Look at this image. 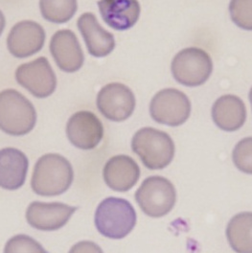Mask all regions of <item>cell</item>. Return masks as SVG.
Returning <instances> with one entry per match:
<instances>
[{"instance_id": "1", "label": "cell", "mask_w": 252, "mask_h": 253, "mask_svg": "<svg viewBox=\"0 0 252 253\" xmlns=\"http://www.w3.org/2000/svg\"><path fill=\"white\" fill-rule=\"evenodd\" d=\"M73 179L74 172L70 162L60 155L47 154L35 165L31 187L40 196H59L69 189Z\"/></svg>"}, {"instance_id": "2", "label": "cell", "mask_w": 252, "mask_h": 253, "mask_svg": "<svg viewBox=\"0 0 252 253\" xmlns=\"http://www.w3.org/2000/svg\"><path fill=\"white\" fill-rule=\"evenodd\" d=\"M95 225L105 237L123 239L136 224V212L127 201L121 198H107L96 209Z\"/></svg>"}, {"instance_id": "3", "label": "cell", "mask_w": 252, "mask_h": 253, "mask_svg": "<svg viewBox=\"0 0 252 253\" xmlns=\"http://www.w3.org/2000/svg\"><path fill=\"white\" fill-rule=\"evenodd\" d=\"M132 151L150 170L167 167L174 157V143L171 136L154 127H142L132 137Z\"/></svg>"}, {"instance_id": "4", "label": "cell", "mask_w": 252, "mask_h": 253, "mask_svg": "<svg viewBox=\"0 0 252 253\" xmlns=\"http://www.w3.org/2000/svg\"><path fill=\"white\" fill-rule=\"evenodd\" d=\"M37 122V112L31 102L15 89L0 92V129L20 136L29 133Z\"/></svg>"}, {"instance_id": "5", "label": "cell", "mask_w": 252, "mask_h": 253, "mask_svg": "<svg viewBox=\"0 0 252 253\" xmlns=\"http://www.w3.org/2000/svg\"><path fill=\"white\" fill-rule=\"evenodd\" d=\"M135 201L142 211L152 218H160L173 209L176 192L173 183L162 176L146 178L135 192Z\"/></svg>"}, {"instance_id": "6", "label": "cell", "mask_w": 252, "mask_h": 253, "mask_svg": "<svg viewBox=\"0 0 252 253\" xmlns=\"http://www.w3.org/2000/svg\"><path fill=\"white\" fill-rule=\"evenodd\" d=\"M171 69L173 78L179 84L186 86H199L209 79L213 63L205 50L185 48L174 56Z\"/></svg>"}, {"instance_id": "7", "label": "cell", "mask_w": 252, "mask_h": 253, "mask_svg": "<svg viewBox=\"0 0 252 253\" xmlns=\"http://www.w3.org/2000/svg\"><path fill=\"white\" fill-rule=\"evenodd\" d=\"M150 113L158 123L167 126H180L189 118V98L175 88L162 89L152 99Z\"/></svg>"}, {"instance_id": "8", "label": "cell", "mask_w": 252, "mask_h": 253, "mask_svg": "<svg viewBox=\"0 0 252 253\" xmlns=\"http://www.w3.org/2000/svg\"><path fill=\"white\" fill-rule=\"evenodd\" d=\"M16 79L37 98H46L53 94L57 86L55 72L44 57L19 65L16 69Z\"/></svg>"}, {"instance_id": "9", "label": "cell", "mask_w": 252, "mask_h": 253, "mask_svg": "<svg viewBox=\"0 0 252 253\" xmlns=\"http://www.w3.org/2000/svg\"><path fill=\"white\" fill-rule=\"evenodd\" d=\"M97 108L109 120L121 122L127 119L135 109V97L125 84L111 83L97 95Z\"/></svg>"}, {"instance_id": "10", "label": "cell", "mask_w": 252, "mask_h": 253, "mask_svg": "<svg viewBox=\"0 0 252 253\" xmlns=\"http://www.w3.org/2000/svg\"><path fill=\"white\" fill-rule=\"evenodd\" d=\"M66 134L75 147L82 150H92L103 138L104 126L94 113L78 111L69 118L66 125Z\"/></svg>"}, {"instance_id": "11", "label": "cell", "mask_w": 252, "mask_h": 253, "mask_svg": "<svg viewBox=\"0 0 252 253\" xmlns=\"http://www.w3.org/2000/svg\"><path fill=\"white\" fill-rule=\"evenodd\" d=\"M76 210L62 203L34 202L26 210V220L38 230L54 231L64 226Z\"/></svg>"}, {"instance_id": "12", "label": "cell", "mask_w": 252, "mask_h": 253, "mask_svg": "<svg viewBox=\"0 0 252 253\" xmlns=\"http://www.w3.org/2000/svg\"><path fill=\"white\" fill-rule=\"evenodd\" d=\"M44 42V29L32 20L16 23L7 38V46L10 53L20 59L30 57L41 51Z\"/></svg>"}, {"instance_id": "13", "label": "cell", "mask_w": 252, "mask_h": 253, "mask_svg": "<svg viewBox=\"0 0 252 253\" xmlns=\"http://www.w3.org/2000/svg\"><path fill=\"white\" fill-rule=\"evenodd\" d=\"M50 52L58 66L65 72H76L84 64V52L76 35L71 30H59L53 35Z\"/></svg>"}, {"instance_id": "14", "label": "cell", "mask_w": 252, "mask_h": 253, "mask_svg": "<svg viewBox=\"0 0 252 253\" xmlns=\"http://www.w3.org/2000/svg\"><path fill=\"white\" fill-rule=\"evenodd\" d=\"M103 176L111 189L126 192L137 183L140 176V168L130 157L115 156L106 163Z\"/></svg>"}, {"instance_id": "15", "label": "cell", "mask_w": 252, "mask_h": 253, "mask_svg": "<svg viewBox=\"0 0 252 253\" xmlns=\"http://www.w3.org/2000/svg\"><path fill=\"white\" fill-rule=\"evenodd\" d=\"M77 25L90 55L103 58L111 54L115 48L113 35L100 25L94 14H83L77 21Z\"/></svg>"}, {"instance_id": "16", "label": "cell", "mask_w": 252, "mask_h": 253, "mask_svg": "<svg viewBox=\"0 0 252 253\" xmlns=\"http://www.w3.org/2000/svg\"><path fill=\"white\" fill-rule=\"evenodd\" d=\"M104 21L111 28L124 31L138 20L140 4L134 0H106L97 3Z\"/></svg>"}, {"instance_id": "17", "label": "cell", "mask_w": 252, "mask_h": 253, "mask_svg": "<svg viewBox=\"0 0 252 253\" xmlns=\"http://www.w3.org/2000/svg\"><path fill=\"white\" fill-rule=\"evenodd\" d=\"M27 157L15 148L0 150V187L6 190L20 188L28 172Z\"/></svg>"}, {"instance_id": "18", "label": "cell", "mask_w": 252, "mask_h": 253, "mask_svg": "<svg viewBox=\"0 0 252 253\" xmlns=\"http://www.w3.org/2000/svg\"><path fill=\"white\" fill-rule=\"evenodd\" d=\"M212 118L222 130L235 131L246 122V106L236 95H223L213 105Z\"/></svg>"}, {"instance_id": "19", "label": "cell", "mask_w": 252, "mask_h": 253, "mask_svg": "<svg viewBox=\"0 0 252 253\" xmlns=\"http://www.w3.org/2000/svg\"><path fill=\"white\" fill-rule=\"evenodd\" d=\"M252 215L243 212L228 222L226 236L229 245L237 253H252Z\"/></svg>"}, {"instance_id": "20", "label": "cell", "mask_w": 252, "mask_h": 253, "mask_svg": "<svg viewBox=\"0 0 252 253\" xmlns=\"http://www.w3.org/2000/svg\"><path fill=\"white\" fill-rule=\"evenodd\" d=\"M42 16L50 22L64 23L75 15L78 3L75 0H43L40 2Z\"/></svg>"}, {"instance_id": "21", "label": "cell", "mask_w": 252, "mask_h": 253, "mask_svg": "<svg viewBox=\"0 0 252 253\" xmlns=\"http://www.w3.org/2000/svg\"><path fill=\"white\" fill-rule=\"evenodd\" d=\"M4 253H48L42 246L33 238L19 234L11 238L5 245Z\"/></svg>"}, {"instance_id": "22", "label": "cell", "mask_w": 252, "mask_h": 253, "mask_svg": "<svg viewBox=\"0 0 252 253\" xmlns=\"http://www.w3.org/2000/svg\"><path fill=\"white\" fill-rule=\"evenodd\" d=\"M252 0H244V1H232L229 5V11L232 20L239 27L252 30Z\"/></svg>"}, {"instance_id": "23", "label": "cell", "mask_w": 252, "mask_h": 253, "mask_svg": "<svg viewBox=\"0 0 252 253\" xmlns=\"http://www.w3.org/2000/svg\"><path fill=\"white\" fill-rule=\"evenodd\" d=\"M252 137L238 143L233 151V161L237 168L244 173L252 174Z\"/></svg>"}, {"instance_id": "24", "label": "cell", "mask_w": 252, "mask_h": 253, "mask_svg": "<svg viewBox=\"0 0 252 253\" xmlns=\"http://www.w3.org/2000/svg\"><path fill=\"white\" fill-rule=\"evenodd\" d=\"M68 253H104L101 248L91 241H82L74 245Z\"/></svg>"}, {"instance_id": "25", "label": "cell", "mask_w": 252, "mask_h": 253, "mask_svg": "<svg viewBox=\"0 0 252 253\" xmlns=\"http://www.w3.org/2000/svg\"><path fill=\"white\" fill-rule=\"evenodd\" d=\"M5 28V16L3 13L0 11V36Z\"/></svg>"}]
</instances>
